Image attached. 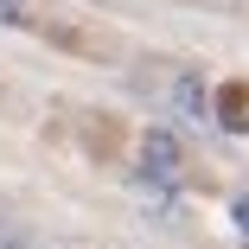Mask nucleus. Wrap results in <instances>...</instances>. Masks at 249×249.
<instances>
[{"label": "nucleus", "instance_id": "nucleus-1", "mask_svg": "<svg viewBox=\"0 0 249 249\" xmlns=\"http://www.w3.org/2000/svg\"><path fill=\"white\" fill-rule=\"evenodd\" d=\"M141 154H147V173H179V141L173 134H147Z\"/></svg>", "mask_w": 249, "mask_h": 249}, {"label": "nucleus", "instance_id": "nucleus-2", "mask_svg": "<svg viewBox=\"0 0 249 249\" xmlns=\"http://www.w3.org/2000/svg\"><path fill=\"white\" fill-rule=\"evenodd\" d=\"M236 230H249V198H236Z\"/></svg>", "mask_w": 249, "mask_h": 249}]
</instances>
